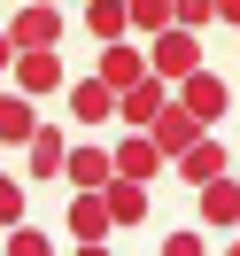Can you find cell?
Listing matches in <instances>:
<instances>
[{
  "label": "cell",
  "mask_w": 240,
  "mask_h": 256,
  "mask_svg": "<svg viewBox=\"0 0 240 256\" xmlns=\"http://www.w3.org/2000/svg\"><path fill=\"white\" fill-rule=\"evenodd\" d=\"M202 54H209V47H202V32H194V24H163V32L147 39V62H155L171 86L194 78V70H202Z\"/></svg>",
  "instance_id": "1"
},
{
  "label": "cell",
  "mask_w": 240,
  "mask_h": 256,
  "mask_svg": "<svg viewBox=\"0 0 240 256\" xmlns=\"http://www.w3.org/2000/svg\"><path fill=\"white\" fill-rule=\"evenodd\" d=\"M70 240L78 248H101V240H116V210L101 186H78V202H70Z\"/></svg>",
  "instance_id": "2"
},
{
  "label": "cell",
  "mask_w": 240,
  "mask_h": 256,
  "mask_svg": "<svg viewBox=\"0 0 240 256\" xmlns=\"http://www.w3.org/2000/svg\"><path fill=\"white\" fill-rule=\"evenodd\" d=\"M171 94H178V86L163 78V70H147L140 86H124V94H116V124H155V116L171 109Z\"/></svg>",
  "instance_id": "3"
},
{
  "label": "cell",
  "mask_w": 240,
  "mask_h": 256,
  "mask_svg": "<svg viewBox=\"0 0 240 256\" xmlns=\"http://www.w3.org/2000/svg\"><path fill=\"white\" fill-rule=\"evenodd\" d=\"M147 132H155V148H163V156L178 163V156H186V148H194V140H202V132H209V116H194L186 101L171 94V109H163V116H155V124H147Z\"/></svg>",
  "instance_id": "4"
},
{
  "label": "cell",
  "mask_w": 240,
  "mask_h": 256,
  "mask_svg": "<svg viewBox=\"0 0 240 256\" xmlns=\"http://www.w3.org/2000/svg\"><path fill=\"white\" fill-rule=\"evenodd\" d=\"M8 32H16V47H62V8L54 0H23Z\"/></svg>",
  "instance_id": "5"
},
{
  "label": "cell",
  "mask_w": 240,
  "mask_h": 256,
  "mask_svg": "<svg viewBox=\"0 0 240 256\" xmlns=\"http://www.w3.org/2000/svg\"><path fill=\"white\" fill-rule=\"evenodd\" d=\"M202 225L209 233H240V171H225V178L202 186Z\"/></svg>",
  "instance_id": "6"
},
{
  "label": "cell",
  "mask_w": 240,
  "mask_h": 256,
  "mask_svg": "<svg viewBox=\"0 0 240 256\" xmlns=\"http://www.w3.org/2000/svg\"><path fill=\"white\" fill-rule=\"evenodd\" d=\"M16 86H23V94H62V54H54V47H23L16 54Z\"/></svg>",
  "instance_id": "7"
},
{
  "label": "cell",
  "mask_w": 240,
  "mask_h": 256,
  "mask_svg": "<svg viewBox=\"0 0 240 256\" xmlns=\"http://www.w3.org/2000/svg\"><path fill=\"white\" fill-rule=\"evenodd\" d=\"M178 101H186L194 116H209V124H217V116H225V101H233V86H225L217 70L202 62V70H194V78H178Z\"/></svg>",
  "instance_id": "8"
},
{
  "label": "cell",
  "mask_w": 240,
  "mask_h": 256,
  "mask_svg": "<svg viewBox=\"0 0 240 256\" xmlns=\"http://www.w3.org/2000/svg\"><path fill=\"white\" fill-rule=\"evenodd\" d=\"M70 116H78V124H116V86L101 78V70L78 78V86H70Z\"/></svg>",
  "instance_id": "9"
},
{
  "label": "cell",
  "mask_w": 240,
  "mask_h": 256,
  "mask_svg": "<svg viewBox=\"0 0 240 256\" xmlns=\"http://www.w3.org/2000/svg\"><path fill=\"white\" fill-rule=\"evenodd\" d=\"M147 70H155V62H147V47H132V39H109V47H101V78H109L116 94H124V86H140Z\"/></svg>",
  "instance_id": "10"
},
{
  "label": "cell",
  "mask_w": 240,
  "mask_h": 256,
  "mask_svg": "<svg viewBox=\"0 0 240 256\" xmlns=\"http://www.w3.org/2000/svg\"><path fill=\"white\" fill-rule=\"evenodd\" d=\"M31 132H39V94H23V86H16V94H0V140L23 148Z\"/></svg>",
  "instance_id": "11"
},
{
  "label": "cell",
  "mask_w": 240,
  "mask_h": 256,
  "mask_svg": "<svg viewBox=\"0 0 240 256\" xmlns=\"http://www.w3.org/2000/svg\"><path fill=\"white\" fill-rule=\"evenodd\" d=\"M163 163H171V156L155 148V132H147V124L132 132V140H116V171H124V178H155Z\"/></svg>",
  "instance_id": "12"
},
{
  "label": "cell",
  "mask_w": 240,
  "mask_h": 256,
  "mask_svg": "<svg viewBox=\"0 0 240 256\" xmlns=\"http://www.w3.org/2000/svg\"><path fill=\"white\" fill-rule=\"evenodd\" d=\"M225 171H233V163H225V148L209 140V132L186 148V156H178V178H186V186H209V178H225Z\"/></svg>",
  "instance_id": "13"
},
{
  "label": "cell",
  "mask_w": 240,
  "mask_h": 256,
  "mask_svg": "<svg viewBox=\"0 0 240 256\" xmlns=\"http://www.w3.org/2000/svg\"><path fill=\"white\" fill-rule=\"evenodd\" d=\"M23 156H31V178H62V163H70V140L54 124H39L31 140H23Z\"/></svg>",
  "instance_id": "14"
},
{
  "label": "cell",
  "mask_w": 240,
  "mask_h": 256,
  "mask_svg": "<svg viewBox=\"0 0 240 256\" xmlns=\"http://www.w3.org/2000/svg\"><path fill=\"white\" fill-rule=\"evenodd\" d=\"M62 178H70V186H109V178H116V156H109V148H70Z\"/></svg>",
  "instance_id": "15"
},
{
  "label": "cell",
  "mask_w": 240,
  "mask_h": 256,
  "mask_svg": "<svg viewBox=\"0 0 240 256\" xmlns=\"http://www.w3.org/2000/svg\"><path fill=\"white\" fill-rule=\"evenodd\" d=\"M101 194H109L116 225H140V218H147V178H124V171H116V178H109Z\"/></svg>",
  "instance_id": "16"
},
{
  "label": "cell",
  "mask_w": 240,
  "mask_h": 256,
  "mask_svg": "<svg viewBox=\"0 0 240 256\" xmlns=\"http://www.w3.org/2000/svg\"><path fill=\"white\" fill-rule=\"evenodd\" d=\"M85 32L109 47V39H124V32H132V8H124V0H85Z\"/></svg>",
  "instance_id": "17"
},
{
  "label": "cell",
  "mask_w": 240,
  "mask_h": 256,
  "mask_svg": "<svg viewBox=\"0 0 240 256\" xmlns=\"http://www.w3.org/2000/svg\"><path fill=\"white\" fill-rule=\"evenodd\" d=\"M124 8H132V32H147V39H155L163 24H178V8H171V0H124Z\"/></svg>",
  "instance_id": "18"
},
{
  "label": "cell",
  "mask_w": 240,
  "mask_h": 256,
  "mask_svg": "<svg viewBox=\"0 0 240 256\" xmlns=\"http://www.w3.org/2000/svg\"><path fill=\"white\" fill-rule=\"evenodd\" d=\"M54 240L39 233V225H8V256H47Z\"/></svg>",
  "instance_id": "19"
},
{
  "label": "cell",
  "mask_w": 240,
  "mask_h": 256,
  "mask_svg": "<svg viewBox=\"0 0 240 256\" xmlns=\"http://www.w3.org/2000/svg\"><path fill=\"white\" fill-rule=\"evenodd\" d=\"M171 8H178V24H194V32L217 24V0H171Z\"/></svg>",
  "instance_id": "20"
},
{
  "label": "cell",
  "mask_w": 240,
  "mask_h": 256,
  "mask_svg": "<svg viewBox=\"0 0 240 256\" xmlns=\"http://www.w3.org/2000/svg\"><path fill=\"white\" fill-rule=\"evenodd\" d=\"M0 225H23V186L16 178H0Z\"/></svg>",
  "instance_id": "21"
},
{
  "label": "cell",
  "mask_w": 240,
  "mask_h": 256,
  "mask_svg": "<svg viewBox=\"0 0 240 256\" xmlns=\"http://www.w3.org/2000/svg\"><path fill=\"white\" fill-rule=\"evenodd\" d=\"M202 248H209L202 233H171V240H163V256H202Z\"/></svg>",
  "instance_id": "22"
},
{
  "label": "cell",
  "mask_w": 240,
  "mask_h": 256,
  "mask_svg": "<svg viewBox=\"0 0 240 256\" xmlns=\"http://www.w3.org/2000/svg\"><path fill=\"white\" fill-rule=\"evenodd\" d=\"M217 24H233V32H240V0H217Z\"/></svg>",
  "instance_id": "23"
},
{
  "label": "cell",
  "mask_w": 240,
  "mask_h": 256,
  "mask_svg": "<svg viewBox=\"0 0 240 256\" xmlns=\"http://www.w3.org/2000/svg\"><path fill=\"white\" fill-rule=\"evenodd\" d=\"M233 256H240V240H233Z\"/></svg>",
  "instance_id": "24"
}]
</instances>
